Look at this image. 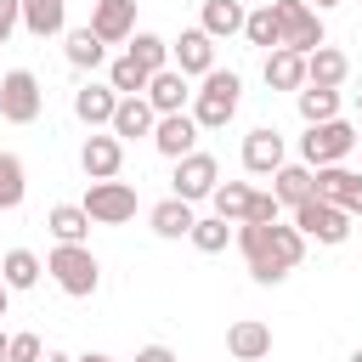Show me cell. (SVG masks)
I'll use <instances>...</instances> for the list:
<instances>
[{
  "label": "cell",
  "instance_id": "e575fe53",
  "mask_svg": "<svg viewBox=\"0 0 362 362\" xmlns=\"http://www.w3.org/2000/svg\"><path fill=\"white\" fill-rule=\"evenodd\" d=\"M243 40L249 45H260V51H272L277 45V17H272V6L260 0V6H249V17H243Z\"/></svg>",
  "mask_w": 362,
  "mask_h": 362
},
{
  "label": "cell",
  "instance_id": "7c38bea8",
  "mask_svg": "<svg viewBox=\"0 0 362 362\" xmlns=\"http://www.w3.org/2000/svg\"><path fill=\"white\" fill-rule=\"evenodd\" d=\"M170 68H181L187 79H204L215 68V40L204 28H181V40H170Z\"/></svg>",
  "mask_w": 362,
  "mask_h": 362
},
{
  "label": "cell",
  "instance_id": "d590c367",
  "mask_svg": "<svg viewBox=\"0 0 362 362\" xmlns=\"http://www.w3.org/2000/svg\"><path fill=\"white\" fill-rule=\"evenodd\" d=\"M40 356H45L40 334H6V362H40Z\"/></svg>",
  "mask_w": 362,
  "mask_h": 362
},
{
  "label": "cell",
  "instance_id": "8992f818",
  "mask_svg": "<svg viewBox=\"0 0 362 362\" xmlns=\"http://www.w3.org/2000/svg\"><path fill=\"white\" fill-rule=\"evenodd\" d=\"M294 226H300L305 243H328V249L351 238V215H345L339 204H328V198H305V204H294Z\"/></svg>",
  "mask_w": 362,
  "mask_h": 362
},
{
  "label": "cell",
  "instance_id": "ba28073f",
  "mask_svg": "<svg viewBox=\"0 0 362 362\" xmlns=\"http://www.w3.org/2000/svg\"><path fill=\"white\" fill-rule=\"evenodd\" d=\"M85 215L96 221V226H124L130 215H136V187L130 181H90L85 187Z\"/></svg>",
  "mask_w": 362,
  "mask_h": 362
},
{
  "label": "cell",
  "instance_id": "4316f807",
  "mask_svg": "<svg viewBox=\"0 0 362 362\" xmlns=\"http://www.w3.org/2000/svg\"><path fill=\"white\" fill-rule=\"evenodd\" d=\"M40 277H45V260H40L34 249H6V255H0V283H6L11 294H17V288H34Z\"/></svg>",
  "mask_w": 362,
  "mask_h": 362
},
{
  "label": "cell",
  "instance_id": "484cf974",
  "mask_svg": "<svg viewBox=\"0 0 362 362\" xmlns=\"http://www.w3.org/2000/svg\"><path fill=\"white\" fill-rule=\"evenodd\" d=\"M266 85L272 90H300L305 85V57L288 51V45H272L266 51Z\"/></svg>",
  "mask_w": 362,
  "mask_h": 362
},
{
  "label": "cell",
  "instance_id": "836d02e7",
  "mask_svg": "<svg viewBox=\"0 0 362 362\" xmlns=\"http://www.w3.org/2000/svg\"><path fill=\"white\" fill-rule=\"evenodd\" d=\"M23 192H28V170H23V158H17V153H0V209H17Z\"/></svg>",
  "mask_w": 362,
  "mask_h": 362
},
{
  "label": "cell",
  "instance_id": "30bf717a",
  "mask_svg": "<svg viewBox=\"0 0 362 362\" xmlns=\"http://www.w3.org/2000/svg\"><path fill=\"white\" fill-rule=\"evenodd\" d=\"M102 45H124L136 34V0H90V23H85Z\"/></svg>",
  "mask_w": 362,
  "mask_h": 362
},
{
  "label": "cell",
  "instance_id": "bcb514c9",
  "mask_svg": "<svg viewBox=\"0 0 362 362\" xmlns=\"http://www.w3.org/2000/svg\"><path fill=\"white\" fill-rule=\"evenodd\" d=\"M351 362H362V351H351Z\"/></svg>",
  "mask_w": 362,
  "mask_h": 362
},
{
  "label": "cell",
  "instance_id": "7bdbcfd3",
  "mask_svg": "<svg viewBox=\"0 0 362 362\" xmlns=\"http://www.w3.org/2000/svg\"><path fill=\"white\" fill-rule=\"evenodd\" d=\"M74 362H113V356H102V351H90V356H74Z\"/></svg>",
  "mask_w": 362,
  "mask_h": 362
},
{
  "label": "cell",
  "instance_id": "52a82bcc",
  "mask_svg": "<svg viewBox=\"0 0 362 362\" xmlns=\"http://www.w3.org/2000/svg\"><path fill=\"white\" fill-rule=\"evenodd\" d=\"M40 107H45L40 79H34L28 68H11V74L0 79V119H6V124H34Z\"/></svg>",
  "mask_w": 362,
  "mask_h": 362
},
{
  "label": "cell",
  "instance_id": "ffe728a7",
  "mask_svg": "<svg viewBox=\"0 0 362 362\" xmlns=\"http://www.w3.org/2000/svg\"><path fill=\"white\" fill-rule=\"evenodd\" d=\"M153 102L147 96H119V107H113V119H107V130L119 136V141H136V136H153Z\"/></svg>",
  "mask_w": 362,
  "mask_h": 362
},
{
  "label": "cell",
  "instance_id": "ab89813d",
  "mask_svg": "<svg viewBox=\"0 0 362 362\" xmlns=\"http://www.w3.org/2000/svg\"><path fill=\"white\" fill-rule=\"evenodd\" d=\"M40 362H74V356H62V351H45V356H40Z\"/></svg>",
  "mask_w": 362,
  "mask_h": 362
},
{
  "label": "cell",
  "instance_id": "7dc6e473",
  "mask_svg": "<svg viewBox=\"0 0 362 362\" xmlns=\"http://www.w3.org/2000/svg\"><path fill=\"white\" fill-rule=\"evenodd\" d=\"M356 107H362V90H356Z\"/></svg>",
  "mask_w": 362,
  "mask_h": 362
},
{
  "label": "cell",
  "instance_id": "8d00e7d4",
  "mask_svg": "<svg viewBox=\"0 0 362 362\" xmlns=\"http://www.w3.org/2000/svg\"><path fill=\"white\" fill-rule=\"evenodd\" d=\"M283 215V204H277V192H255L249 198V215L243 221H255V226H266V221H277Z\"/></svg>",
  "mask_w": 362,
  "mask_h": 362
},
{
  "label": "cell",
  "instance_id": "9a60e30c",
  "mask_svg": "<svg viewBox=\"0 0 362 362\" xmlns=\"http://www.w3.org/2000/svg\"><path fill=\"white\" fill-rule=\"evenodd\" d=\"M141 96L153 102V113H187L192 85H187V74H181V68H158V74L147 79V90H141Z\"/></svg>",
  "mask_w": 362,
  "mask_h": 362
},
{
  "label": "cell",
  "instance_id": "f546056e",
  "mask_svg": "<svg viewBox=\"0 0 362 362\" xmlns=\"http://www.w3.org/2000/svg\"><path fill=\"white\" fill-rule=\"evenodd\" d=\"M249 198H255V187H249V181H221V187L209 192L215 215H221V221H232V226H238V221L249 215Z\"/></svg>",
  "mask_w": 362,
  "mask_h": 362
},
{
  "label": "cell",
  "instance_id": "83f0119b",
  "mask_svg": "<svg viewBox=\"0 0 362 362\" xmlns=\"http://www.w3.org/2000/svg\"><path fill=\"white\" fill-rule=\"evenodd\" d=\"M62 57H68V68H79V74H96V68L107 62V45H102L90 28H74V34H68V45H62Z\"/></svg>",
  "mask_w": 362,
  "mask_h": 362
},
{
  "label": "cell",
  "instance_id": "ee69618b",
  "mask_svg": "<svg viewBox=\"0 0 362 362\" xmlns=\"http://www.w3.org/2000/svg\"><path fill=\"white\" fill-rule=\"evenodd\" d=\"M0 362H6V334H0Z\"/></svg>",
  "mask_w": 362,
  "mask_h": 362
},
{
  "label": "cell",
  "instance_id": "2e32d148",
  "mask_svg": "<svg viewBox=\"0 0 362 362\" xmlns=\"http://www.w3.org/2000/svg\"><path fill=\"white\" fill-rule=\"evenodd\" d=\"M277 164H288V158H283V136H277L272 124H255V130L243 136V170H249V175H272Z\"/></svg>",
  "mask_w": 362,
  "mask_h": 362
},
{
  "label": "cell",
  "instance_id": "f35d334b",
  "mask_svg": "<svg viewBox=\"0 0 362 362\" xmlns=\"http://www.w3.org/2000/svg\"><path fill=\"white\" fill-rule=\"evenodd\" d=\"M136 362H175V351H170V345H141Z\"/></svg>",
  "mask_w": 362,
  "mask_h": 362
},
{
  "label": "cell",
  "instance_id": "6da1fadb",
  "mask_svg": "<svg viewBox=\"0 0 362 362\" xmlns=\"http://www.w3.org/2000/svg\"><path fill=\"white\" fill-rule=\"evenodd\" d=\"M232 243L243 249V260H249V277L255 283H283L294 266H300V255H305V238H300V226H283V221H266V226H255V221H238L232 226Z\"/></svg>",
  "mask_w": 362,
  "mask_h": 362
},
{
  "label": "cell",
  "instance_id": "603a6c76",
  "mask_svg": "<svg viewBox=\"0 0 362 362\" xmlns=\"http://www.w3.org/2000/svg\"><path fill=\"white\" fill-rule=\"evenodd\" d=\"M243 17H249V6H243V0H204L198 28H204L209 40H232V34H243Z\"/></svg>",
  "mask_w": 362,
  "mask_h": 362
},
{
  "label": "cell",
  "instance_id": "d4e9b609",
  "mask_svg": "<svg viewBox=\"0 0 362 362\" xmlns=\"http://www.w3.org/2000/svg\"><path fill=\"white\" fill-rule=\"evenodd\" d=\"M192 221H198V215H192V204H187V198H175V192H170L164 204H153V209H147V226H153L158 238H170V243H175V238H187V232H192Z\"/></svg>",
  "mask_w": 362,
  "mask_h": 362
},
{
  "label": "cell",
  "instance_id": "c3c4849f",
  "mask_svg": "<svg viewBox=\"0 0 362 362\" xmlns=\"http://www.w3.org/2000/svg\"><path fill=\"white\" fill-rule=\"evenodd\" d=\"M243 6H260V0H243Z\"/></svg>",
  "mask_w": 362,
  "mask_h": 362
},
{
  "label": "cell",
  "instance_id": "5b68a950",
  "mask_svg": "<svg viewBox=\"0 0 362 362\" xmlns=\"http://www.w3.org/2000/svg\"><path fill=\"white\" fill-rule=\"evenodd\" d=\"M266 6H272V17H277V45L311 57V51L328 40V34H322V11H311L305 0H266Z\"/></svg>",
  "mask_w": 362,
  "mask_h": 362
},
{
  "label": "cell",
  "instance_id": "e0dca14e",
  "mask_svg": "<svg viewBox=\"0 0 362 362\" xmlns=\"http://www.w3.org/2000/svg\"><path fill=\"white\" fill-rule=\"evenodd\" d=\"M113 107H119V90H113L107 79H102V85L90 79V85H79V90H74V119H79V124H90V130H102V124L113 119Z\"/></svg>",
  "mask_w": 362,
  "mask_h": 362
},
{
  "label": "cell",
  "instance_id": "d6a6232c",
  "mask_svg": "<svg viewBox=\"0 0 362 362\" xmlns=\"http://www.w3.org/2000/svg\"><path fill=\"white\" fill-rule=\"evenodd\" d=\"M187 238H192V249H198V255H221V249L232 243V221H221V215H198Z\"/></svg>",
  "mask_w": 362,
  "mask_h": 362
},
{
  "label": "cell",
  "instance_id": "f1b7e54d",
  "mask_svg": "<svg viewBox=\"0 0 362 362\" xmlns=\"http://www.w3.org/2000/svg\"><path fill=\"white\" fill-rule=\"evenodd\" d=\"M294 107L305 124H322V119H339V90H322V85H300L294 90Z\"/></svg>",
  "mask_w": 362,
  "mask_h": 362
},
{
  "label": "cell",
  "instance_id": "277c9868",
  "mask_svg": "<svg viewBox=\"0 0 362 362\" xmlns=\"http://www.w3.org/2000/svg\"><path fill=\"white\" fill-rule=\"evenodd\" d=\"M351 153H356V124H345V119L305 124V136H300V164H311V170H322V164H345Z\"/></svg>",
  "mask_w": 362,
  "mask_h": 362
},
{
  "label": "cell",
  "instance_id": "3957f363",
  "mask_svg": "<svg viewBox=\"0 0 362 362\" xmlns=\"http://www.w3.org/2000/svg\"><path fill=\"white\" fill-rule=\"evenodd\" d=\"M45 272H51V283H57L62 294H74V300H90V294L102 288V266H96V255H90L85 243H57V249L45 255Z\"/></svg>",
  "mask_w": 362,
  "mask_h": 362
},
{
  "label": "cell",
  "instance_id": "4dcf8cb0",
  "mask_svg": "<svg viewBox=\"0 0 362 362\" xmlns=\"http://www.w3.org/2000/svg\"><path fill=\"white\" fill-rule=\"evenodd\" d=\"M124 51L147 68V74H158V68H170V40H158V34H147V28H136L130 40H124Z\"/></svg>",
  "mask_w": 362,
  "mask_h": 362
},
{
  "label": "cell",
  "instance_id": "b9f144b4",
  "mask_svg": "<svg viewBox=\"0 0 362 362\" xmlns=\"http://www.w3.org/2000/svg\"><path fill=\"white\" fill-rule=\"evenodd\" d=\"M6 305H11V288H6V283H0V317H6Z\"/></svg>",
  "mask_w": 362,
  "mask_h": 362
},
{
  "label": "cell",
  "instance_id": "4fadbf2b",
  "mask_svg": "<svg viewBox=\"0 0 362 362\" xmlns=\"http://www.w3.org/2000/svg\"><path fill=\"white\" fill-rule=\"evenodd\" d=\"M153 147L175 164V158H187L192 147H198V119L192 113H158L153 119Z\"/></svg>",
  "mask_w": 362,
  "mask_h": 362
},
{
  "label": "cell",
  "instance_id": "7a4b0ae2",
  "mask_svg": "<svg viewBox=\"0 0 362 362\" xmlns=\"http://www.w3.org/2000/svg\"><path fill=\"white\" fill-rule=\"evenodd\" d=\"M238 102H243V79H238L232 68H209L204 85L192 90L187 113L198 119V130H226V124L238 119Z\"/></svg>",
  "mask_w": 362,
  "mask_h": 362
},
{
  "label": "cell",
  "instance_id": "8fae6325",
  "mask_svg": "<svg viewBox=\"0 0 362 362\" xmlns=\"http://www.w3.org/2000/svg\"><path fill=\"white\" fill-rule=\"evenodd\" d=\"M119 164H124V141H119L113 130H90L85 147H79V170H85L90 181H113Z\"/></svg>",
  "mask_w": 362,
  "mask_h": 362
},
{
  "label": "cell",
  "instance_id": "d6986e66",
  "mask_svg": "<svg viewBox=\"0 0 362 362\" xmlns=\"http://www.w3.org/2000/svg\"><path fill=\"white\" fill-rule=\"evenodd\" d=\"M345 74H351V57L339 51V45H317L311 57H305V85H322V90H339L345 85Z\"/></svg>",
  "mask_w": 362,
  "mask_h": 362
},
{
  "label": "cell",
  "instance_id": "7402d4cb",
  "mask_svg": "<svg viewBox=\"0 0 362 362\" xmlns=\"http://www.w3.org/2000/svg\"><path fill=\"white\" fill-rule=\"evenodd\" d=\"M17 28H28L34 40L68 34V0H23V23Z\"/></svg>",
  "mask_w": 362,
  "mask_h": 362
},
{
  "label": "cell",
  "instance_id": "ac0fdd59",
  "mask_svg": "<svg viewBox=\"0 0 362 362\" xmlns=\"http://www.w3.org/2000/svg\"><path fill=\"white\" fill-rule=\"evenodd\" d=\"M226 351H232L238 362H260V356H272V328H266L260 317H238V322L226 328Z\"/></svg>",
  "mask_w": 362,
  "mask_h": 362
},
{
  "label": "cell",
  "instance_id": "f6af8a7d",
  "mask_svg": "<svg viewBox=\"0 0 362 362\" xmlns=\"http://www.w3.org/2000/svg\"><path fill=\"white\" fill-rule=\"evenodd\" d=\"M356 147H362V124H356Z\"/></svg>",
  "mask_w": 362,
  "mask_h": 362
},
{
  "label": "cell",
  "instance_id": "1f68e13d",
  "mask_svg": "<svg viewBox=\"0 0 362 362\" xmlns=\"http://www.w3.org/2000/svg\"><path fill=\"white\" fill-rule=\"evenodd\" d=\"M147 79H153V74H147V68H141V62H136L130 51L107 62V85H113L119 96H141V90H147Z\"/></svg>",
  "mask_w": 362,
  "mask_h": 362
},
{
  "label": "cell",
  "instance_id": "5bb4252c",
  "mask_svg": "<svg viewBox=\"0 0 362 362\" xmlns=\"http://www.w3.org/2000/svg\"><path fill=\"white\" fill-rule=\"evenodd\" d=\"M317 198L339 204V209L356 221V215H362V175L345 170V164H322V170H317Z\"/></svg>",
  "mask_w": 362,
  "mask_h": 362
},
{
  "label": "cell",
  "instance_id": "cb8c5ba5",
  "mask_svg": "<svg viewBox=\"0 0 362 362\" xmlns=\"http://www.w3.org/2000/svg\"><path fill=\"white\" fill-rule=\"evenodd\" d=\"M90 215H85V204H51L45 209V232L57 238V243H85L90 238Z\"/></svg>",
  "mask_w": 362,
  "mask_h": 362
},
{
  "label": "cell",
  "instance_id": "74e56055",
  "mask_svg": "<svg viewBox=\"0 0 362 362\" xmlns=\"http://www.w3.org/2000/svg\"><path fill=\"white\" fill-rule=\"evenodd\" d=\"M23 23V0H0V45L11 40V28Z\"/></svg>",
  "mask_w": 362,
  "mask_h": 362
},
{
  "label": "cell",
  "instance_id": "44dd1931",
  "mask_svg": "<svg viewBox=\"0 0 362 362\" xmlns=\"http://www.w3.org/2000/svg\"><path fill=\"white\" fill-rule=\"evenodd\" d=\"M272 192H277L283 209H294V204L317 198V170H311V164H277V170H272Z\"/></svg>",
  "mask_w": 362,
  "mask_h": 362
},
{
  "label": "cell",
  "instance_id": "60d3db41",
  "mask_svg": "<svg viewBox=\"0 0 362 362\" xmlns=\"http://www.w3.org/2000/svg\"><path fill=\"white\" fill-rule=\"evenodd\" d=\"M305 6H311V11H328V6H339V0H305Z\"/></svg>",
  "mask_w": 362,
  "mask_h": 362
},
{
  "label": "cell",
  "instance_id": "9c48e42d",
  "mask_svg": "<svg viewBox=\"0 0 362 362\" xmlns=\"http://www.w3.org/2000/svg\"><path fill=\"white\" fill-rule=\"evenodd\" d=\"M221 187V164L209 158V153H187V158H175V175H170V192L175 198H187V204H198V198H209Z\"/></svg>",
  "mask_w": 362,
  "mask_h": 362
}]
</instances>
